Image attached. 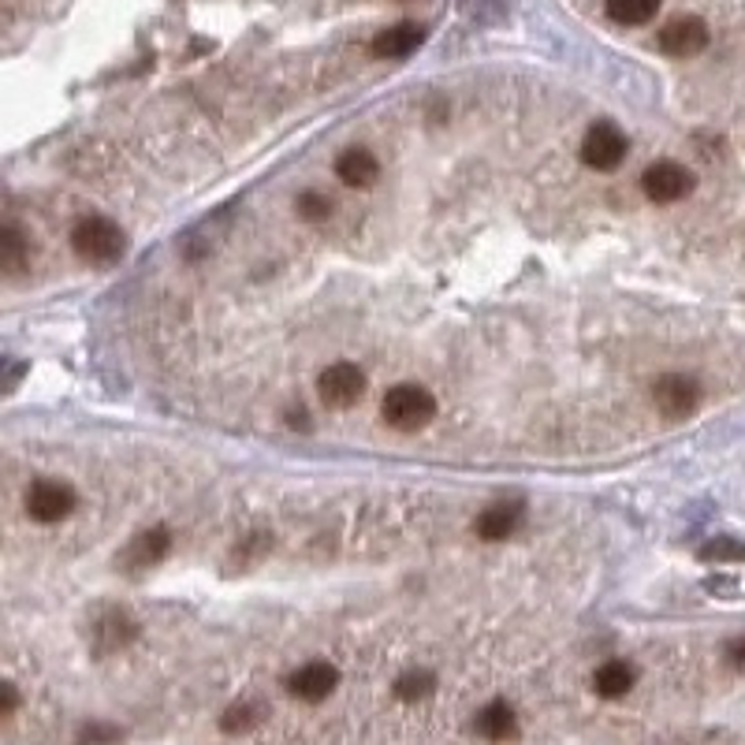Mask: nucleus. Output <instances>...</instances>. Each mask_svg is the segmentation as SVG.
Here are the masks:
<instances>
[{
  "instance_id": "nucleus-1",
  "label": "nucleus",
  "mask_w": 745,
  "mask_h": 745,
  "mask_svg": "<svg viewBox=\"0 0 745 745\" xmlns=\"http://www.w3.org/2000/svg\"><path fill=\"white\" fill-rule=\"evenodd\" d=\"M71 250L93 266H116L127 250V235L109 216H82L71 228Z\"/></svg>"
},
{
  "instance_id": "nucleus-2",
  "label": "nucleus",
  "mask_w": 745,
  "mask_h": 745,
  "mask_svg": "<svg viewBox=\"0 0 745 745\" xmlns=\"http://www.w3.org/2000/svg\"><path fill=\"white\" fill-rule=\"evenodd\" d=\"M381 414L392 429L418 432L437 418V399H432V392L421 388V384H395V388H388V395H384Z\"/></svg>"
},
{
  "instance_id": "nucleus-3",
  "label": "nucleus",
  "mask_w": 745,
  "mask_h": 745,
  "mask_svg": "<svg viewBox=\"0 0 745 745\" xmlns=\"http://www.w3.org/2000/svg\"><path fill=\"white\" fill-rule=\"evenodd\" d=\"M653 403L664 418L682 421L701 407V384H697V376H686V373H664L653 384Z\"/></svg>"
},
{
  "instance_id": "nucleus-4",
  "label": "nucleus",
  "mask_w": 745,
  "mask_h": 745,
  "mask_svg": "<svg viewBox=\"0 0 745 745\" xmlns=\"http://www.w3.org/2000/svg\"><path fill=\"white\" fill-rule=\"evenodd\" d=\"M697 187V176L690 172L686 165H678V160H656V165L645 168V176H641V191L645 197H653V202H682L686 194H693Z\"/></svg>"
},
{
  "instance_id": "nucleus-5",
  "label": "nucleus",
  "mask_w": 745,
  "mask_h": 745,
  "mask_svg": "<svg viewBox=\"0 0 745 745\" xmlns=\"http://www.w3.org/2000/svg\"><path fill=\"white\" fill-rule=\"evenodd\" d=\"M317 395L325 407L347 410L365 395V373L351 362H336L317 376Z\"/></svg>"
},
{
  "instance_id": "nucleus-6",
  "label": "nucleus",
  "mask_w": 745,
  "mask_h": 745,
  "mask_svg": "<svg viewBox=\"0 0 745 745\" xmlns=\"http://www.w3.org/2000/svg\"><path fill=\"white\" fill-rule=\"evenodd\" d=\"M75 511V488L64 485V481H34L31 493H26V515L42 526H56L64 522Z\"/></svg>"
},
{
  "instance_id": "nucleus-7",
  "label": "nucleus",
  "mask_w": 745,
  "mask_h": 745,
  "mask_svg": "<svg viewBox=\"0 0 745 745\" xmlns=\"http://www.w3.org/2000/svg\"><path fill=\"white\" fill-rule=\"evenodd\" d=\"M627 135L616 127V124H592L589 135L582 138V160H586L589 168H597V172H611V168L622 165V157H627Z\"/></svg>"
},
{
  "instance_id": "nucleus-8",
  "label": "nucleus",
  "mask_w": 745,
  "mask_h": 745,
  "mask_svg": "<svg viewBox=\"0 0 745 745\" xmlns=\"http://www.w3.org/2000/svg\"><path fill=\"white\" fill-rule=\"evenodd\" d=\"M336 686H339V671L332 664H325V659H314V664H306V667H298V671L287 675V693L298 697V701H306V704L325 701Z\"/></svg>"
},
{
  "instance_id": "nucleus-9",
  "label": "nucleus",
  "mask_w": 745,
  "mask_h": 745,
  "mask_svg": "<svg viewBox=\"0 0 745 745\" xmlns=\"http://www.w3.org/2000/svg\"><path fill=\"white\" fill-rule=\"evenodd\" d=\"M709 45V26L697 15H678L659 31V49L667 56H697Z\"/></svg>"
},
{
  "instance_id": "nucleus-10",
  "label": "nucleus",
  "mask_w": 745,
  "mask_h": 745,
  "mask_svg": "<svg viewBox=\"0 0 745 745\" xmlns=\"http://www.w3.org/2000/svg\"><path fill=\"white\" fill-rule=\"evenodd\" d=\"M522 515H526L522 499H496L493 507H485V511L477 515L474 530L481 541H507V537L522 526Z\"/></svg>"
},
{
  "instance_id": "nucleus-11",
  "label": "nucleus",
  "mask_w": 745,
  "mask_h": 745,
  "mask_svg": "<svg viewBox=\"0 0 745 745\" xmlns=\"http://www.w3.org/2000/svg\"><path fill=\"white\" fill-rule=\"evenodd\" d=\"M336 176L343 187L351 191H370V187L381 179V160H376L365 146H351L336 157Z\"/></svg>"
},
{
  "instance_id": "nucleus-12",
  "label": "nucleus",
  "mask_w": 745,
  "mask_h": 745,
  "mask_svg": "<svg viewBox=\"0 0 745 745\" xmlns=\"http://www.w3.org/2000/svg\"><path fill=\"white\" fill-rule=\"evenodd\" d=\"M172 549V533L165 530V526H154V530L138 533L135 541H131V549L124 552V567L127 571H143V567H154L160 563Z\"/></svg>"
},
{
  "instance_id": "nucleus-13",
  "label": "nucleus",
  "mask_w": 745,
  "mask_h": 745,
  "mask_svg": "<svg viewBox=\"0 0 745 745\" xmlns=\"http://www.w3.org/2000/svg\"><path fill=\"white\" fill-rule=\"evenodd\" d=\"M421 42H426V31H421L418 23H395L373 37V56H381V60H403V56H410Z\"/></svg>"
},
{
  "instance_id": "nucleus-14",
  "label": "nucleus",
  "mask_w": 745,
  "mask_h": 745,
  "mask_svg": "<svg viewBox=\"0 0 745 745\" xmlns=\"http://www.w3.org/2000/svg\"><path fill=\"white\" fill-rule=\"evenodd\" d=\"M474 731L481 734V738H488V742H511L518 734V715H515V709L507 701H493V704H485V709L477 712Z\"/></svg>"
},
{
  "instance_id": "nucleus-15",
  "label": "nucleus",
  "mask_w": 745,
  "mask_h": 745,
  "mask_svg": "<svg viewBox=\"0 0 745 745\" xmlns=\"http://www.w3.org/2000/svg\"><path fill=\"white\" fill-rule=\"evenodd\" d=\"M634 667L627 664V659H608L603 667H597V675H592V690L603 701H619V697H627L634 690Z\"/></svg>"
},
{
  "instance_id": "nucleus-16",
  "label": "nucleus",
  "mask_w": 745,
  "mask_h": 745,
  "mask_svg": "<svg viewBox=\"0 0 745 745\" xmlns=\"http://www.w3.org/2000/svg\"><path fill=\"white\" fill-rule=\"evenodd\" d=\"M603 12L619 26H641L659 12V0H608Z\"/></svg>"
},
{
  "instance_id": "nucleus-17",
  "label": "nucleus",
  "mask_w": 745,
  "mask_h": 745,
  "mask_svg": "<svg viewBox=\"0 0 745 745\" xmlns=\"http://www.w3.org/2000/svg\"><path fill=\"white\" fill-rule=\"evenodd\" d=\"M0 258H4L8 276H19V272H23L26 258H31V242L23 239L19 224H4V232H0Z\"/></svg>"
},
{
  "instance_id": "nucleus-18",
  "label": "nucleus",
  "mask_w": 745,
  "mask_h": 745,
  "mask_svg": "<svg viewBox=\"0 0 745 745\" xmlns=\"http://www.w3.org/2000/svg\"><path fill=\"white\" fill-rule=\"evenodd\" d=\"M261 720H266V709H261V704H253V701H242V704H232V709L224 712L221 731L224 734H247V731L258 727Z\"/></svg>"
},
{
  "instance_id": "nucleus-19",
  "label": "nucleus",
  "mask_w": 745,
  "mask_h": 745,
  "mask_svg": "<svg viewBox=\"0 0 745 745\" xmlns=\"http://www.w3.org/2000/svg\"><path fill=\"white\" fill-rule=\"evenodd\" d=\"M432 690H437V678H432L429 671H407V675H399V682H395V697L407 701V704L426 701Z\"/></svg>"
},
{
  "instance_id": "nucleus-20",
  "label": "nucleus",
  "mask_w": 745,
  "mask_h": 745,
  "mask_svg": "<svg viewBox=\"0 0 745 745\" xmlns=\"http://www.w3.org/2000/svg\"><path fill=\"white\" fill-rule=\"evenodd\" d=\"M135 634H138V627L127 619V611H112V616L105 619V630H101V645H105V648H124Z\"/></svg>"
},
{
  "instance_id": "nucleus-21",
  "label": "nucleus",
  "mask_w": 745,
  "mask_h": 745,
  "mask_svg": "<svg viewBox=\"0 0 745 745\" xmlns=\"http://www.w3.org/2000/svg\"><path fill=\"white\" fill-rule=\"evenodd\" d=\"M701 560H712V563H738L745 560V544L742 541H731V537H720V541H709L701 549Z\"/></svg>"
},
{
  "instance_id": "nucleus-22",
  "label": "nucleus",
  "mask_w": 745,
  "mask_h": 745,
  "mask_svg": "<svg viewBox=\"0 0 745 745\" xmlns=\"http://www.w3.org/2000/svg\"><path fill=\"white\" fill-rule=\"evenodd\" d=\"M298 216H302V221H309V224H320V221H328V216H332V202H328L325 194L309 191V194L298 197Z\"/></svg>"
},
{
  "instance_id": "nucleus-23",
  "label": "nucleus",
  "mask_w": 745,
  "mask_h": 745,
  "mask_svg": "<svg viewBox=\"0 0 745 745\" xmlns=\"http://www.w3.org/2000/svg\"><path fill=\"white\" fill-rule=\"evenodd\" d=\"M79 742L82 745H109V742H120V731L116 727H87Z\"/></svg>"
},
{
  "instance_id": "nucleus-24",
  "label": "nucleus",
  "mask_w": 745,
  "mask_h": 745,
  "mask_svg": "<svg viewBox=\"0 0 745 745\" xmlns=\"http://www.w3.org/2000/svg\"><path fill=\"white\" fill-rule=\"evenodd\" d=\"M15 709H19V693L12 682H4V715H15Z\"/></svg>"
},
{
  "instance_id": "nucleus-25",
  "label": "nucleus",
  "mask_w": 745,
  "mask_h": 745,
  "mask_svg": "<svg viewBox=\"0 0 745 745\" xmlns=\"http://www.w3.org/2000/svg\"><path fill=\"white\" fill-rule=\"evenodd\" d=\"M731 664H745V637L742 641H734V645H731Z\"/></svg>"
}]
</instances>
